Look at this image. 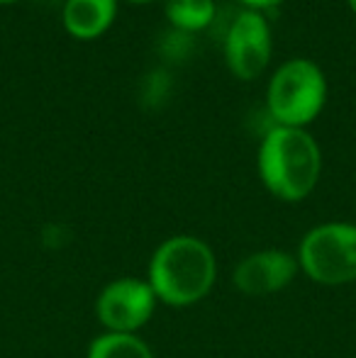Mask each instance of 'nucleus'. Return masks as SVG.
I'll list each match as a JSON object with an SVG mask.
<instances>
[{"instance_id":"f257e3e1","label":"nucleus","mask_w":356,"mask_h":358,"mask_svg":"<svg viewBox=\"0 0 356 358\" xmlns=\"http://www.w3.org/2000/svg\"><path fill=\"white\" fill-rule=\"evenodd\" d=\"M322 171V154L315 137L300 127L269 129L259 149L264 185L280 200L298 203L315 190Z\"/></svg>"},{"instance_id":"f03ea898","label":"nucleus","mask_w":356,"mask_h":358,"mask_svg":"<svg viewBox=\"0 0 356 358\" xmlns=\"http://www.w3.org/2000/svg\"><path fill=\"white\" fill-rule=\"evenodd\" d=\"M218 275L215 254L198 236H171L157 249L149 266V285L157 300L185 307L203 300Z\"/></svg>"},{"instance_id":"7ed1b4c3","label":"nucleus","mask_w":356,"mask_h":358,"mask_svg":"<svg viewBox=\"0 0 356 358\" xmlns=\"http://www.w3.org/2000/svg\"><path fill=\"white\" fill-rule=\"evenodd\" d=\"M327 103V78L310 59H290L269 80L266 108L280 127L310 124Z\"/></svg>"},{"instance_id":"20e7f679","label":"nucleus","mask_w":356,"mask_h":358,"mask_svg":"<svg viewBox=\"0 0 356 358\" xmlns=\"http://www.w3.org/2000/svg\"><path fill=\"white\" fill-rule=\"evenodd\" d=\"M298 266L308 278L322 285L356 280V224L332 222L315 227L300 244Z\"/></svg>"},{"instance_id":"39448f33","label":"nucleus","mask_w":356,"mask_h":358,"mask_svg":"<svg viewBox=\"0 0 356 358\" xmlns=\"http://www.w3.org/2000/svg\"><path fill=\"white\" fill-rule=\"evenodd\" d=\"M273 52L269 20L259 10H242L225 37V62L239 80H254L266 71Z\"/></svg>"},{"instance_id":"423d86ee","label":"nucleus","mask_w":356,"mask_h":358,"mask_svg":"<svg viewBox=\"0 0 356 358\" xmlns=\"http://www.w3.org/2000/svg\"><path fill=\"white\" fill-rule=\"evenodd\" d=\"M157 307V295L152 285L137 278H120L113 280L98 297L100 324L113 334H134L142 329L154 315Z\"/></svg>"},{"instance_id":"0eeeda50","label":"nucleus","mask_w":356,"mask_h":358,"mask_svg":"<svg viewBox=\"0 0 356 358\" xmlns=\"http://www.w3.org/2000/svg\"><path fill=\"white\" fill-rule=\"evenodd\" d=\"M298 273V259L285 251H259L239 261L234 285L252 297H264L283 290Z\"/></svg>"},{"instance_id":"6e6552de","label":"nucleus","mask_w":356,"mask_h":358,"mask_svg":"<svg viewBox=\"0 0 356 358\" xmlns=\"http://www.w3.org/2000/svg\"><path fill=\"white\" fill-rule=\"evenodd\" d=\"M118 15V0H66L62 22L73 39L90 42L110 29Z\"/></svg>"},{"instance_id":"1a4fd4ad","label":"nucleus","mask_w":356,"mask_h":358,"mask_svg":"<svg viewBox=\"0 0 356 358\" xmlns=\"http://www.w3.org/2000/svg\"><path fill=\"white\" fill-rule=\"evenodd\" d=\"M166 17L176 29L198 32L215 20V0H166Z\"/></svg>"},{"instance_id":"9d476101","label":"nucleus","mask_w":356,"mask_h":358,"mask_svg":"<svg viewBox=\"0 0 356 358\" xmlns=\"http://www.w3.org/2000/svg\"><path fill=\"white\" fill-rule=\"evenodd\" d=\"M88 358H154V354L139 336L105 331L90 344Z\"/></svg>"},{"instance_id":"9b49d317","label":"nucleus","mask_w":356,"mask_h":358,"mask_svg":"<svg viewBox=\"0 0 356 358\" xmlns=\"http://www.w3.org/2000/svg\"><path fill=\"white\" fill-rule=\"evenodd\" d=\"M237 3H242V5H247V10H271V8H276V5H280V3H285V0H237Z\"/></svg>"},{"instance_id":"f8f14e48","label":"nucleus","mask_w":356,"mask_h":358,"mask_svg":"<svg viewBox=\"0 0 356 358\" xmlns=\"http://www.w3.org/2000/svg\"><path fill=\"white\" fill-rule=\"evenodd\" d=\"M129 3H139V5H144V3H157V0H129Z\"/></svg>"},{"instance_id":"ddd939ff","label":"nucleus","mask_w":356,"mask_h":358,"mask_svg":"<svg viewBox=\"0 0 356 358\" xmlns=\"http://www.w3.org/2000/svg\"><path fill=\"white\" fill-rule=\"evenodd\" d=\"M347 3H349V8H352V13L356 15V0H347Z\"/></svg>"},{"instance_id":"4468645a","label":"nucleus","mask_w":356,"mask_h":358,"mask_svg":"<svg viewBox=\"0 0 356 358\" xmlns=\"http://www.w3.org/2000/svg\"><path fill=\"white\" fill-rule=\"evenodd\" d=\"M10 3H17V0H0V5H10Z\"/></svg>"}]
</instances>
